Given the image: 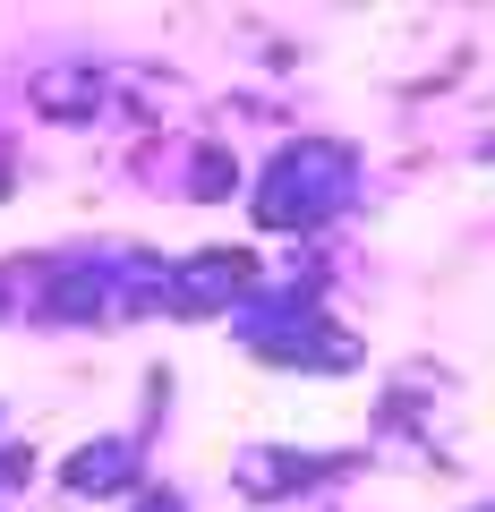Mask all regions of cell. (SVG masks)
<instances>
[{"mask_svg":"<svg viewBox=\"0 0 495 512\" xmlns=\"http://www.w3.org/2000/svg\"><path fill=\"white\" fill-rule=\"evenodd\" d=\"M342 180H350V154L342 146H299V154L274 163V188L257 197V214L265 222H308V214H325V205L342 197Z\"/></svg>","mask_w":495,"mask_h":512,"instance_id":"6da1fadb","label":"cell"}]
</instances>
